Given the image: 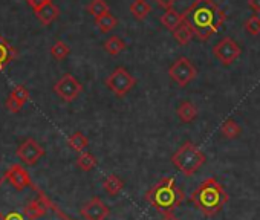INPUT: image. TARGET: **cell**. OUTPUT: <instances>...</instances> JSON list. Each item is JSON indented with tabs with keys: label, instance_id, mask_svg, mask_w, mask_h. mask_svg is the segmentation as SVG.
<instances>
[{
	"label": "cell",
	"instance_id": "obj_30",
	"mask_svg": "<svg viewBox=\"0 0 260 220\" xmlns=\"http://www.w3.org/2000/svg\"><path fill=\"white\" fill-rule=\"evenodd\" d=\"M156 2H158V5L161 7V8H164V10H172V7L175 5V2H176V0H156Z\"/></svg>",
	"mask_w": 260,
	"mask_h": 220
},
{
	"label": "cell",
	"instance_id": "obj_26",
	"mask_svg": "<svg viewBox=\"0 0 260 220\" xmlns=\"http://www.w3.org/2000/svg\"><path fill=\"white\" fill-rule=\"evenodd\" d=\"M71 54V48H69V45H66L64 42H61V40H58V42H55L54 43V46L51 48V55L55 58V60H64L68 55Z\"/></svg>",
	"mask_w": 260,
	"mask_h": 220
},
{
	"label": "cell",
	"instance_id": "obj_18",
	"mask_svg": "<svg viewBox=\"0 0 260 220\" xmlns=\"http://www.w3.org/2000/svg\"><path fill=\"white\" fill-rule=\"evenodd\" d=\"M150 11H152V7L147 0H134V2L130 4V13H132V16L137 20H144Z\"/></svg>",
	"mask_w": 260,
	"mask_h": 220
},
{
	"label": "cell",
	"instance_id": "obj_17",
	"mask_svg": "<svg viewBox=\"0 0 260 220\" xmlns=\"http://www.w3.org/2000/svg\"><path fill=\"white\" fill-rule=\"evenodd\" d=\"M124 188V180L121 177H118L116 174H109L104 177L103 180V190L109 194V196H116L121 193V190Z\"/></svg>",
	"mask_w": 260,
	"mask_h": 220
},
{
	"label": "cell",
	"instance_id": "obj_35",
	"mask_svg": "<svg viewBox=\"0 0 260 220\" xmlns=\"http://www.w3.org/2000/svg\"><path fill=\"white\" fill-rule=\"evenodd\" d=\"M69 220H71V218H69Z\"/></svg>",
	"mask_w": 260,
	"mask_h": 220
},
{
	"label": "cell",
	"instance_id": "obj_22",
	"mask_svg": "<svg viewBox=\"0 0 260 220\" xmlns=\"http://www.w3.org/2000/svg\"><path fill=\"white\" fill-rule=\"evenodd\" d=\"M68 145H69L74 152L83 153V152H86V149L89 147V139H87L81 132H75V133H72V135L69 136Z\"/></svg>",
	"mask_w": 260,
	"mask_h": 220
},
{
	"label": "cell",
	"instance_id": "obj_20",
	"mask_svg": "<svg viewBox=\"0 0 260 220\" xmlns=\"http://www.w3.org/2000/svg\"><path fill=\"white\" fill-rule=\"evenodd\" d=\"M161 22H162V25H164L169 31L173 32V31L182 23V14H179V13L175 11V10H169V11H166V13L162 14Z\"/></svg>",
	"mask_w": 260,
	"mask_h": 220
},
{
	"label": "cell",
	"instance_id": "obj_31",
	"mask_svg": "<svg viewBox=\"0 0 260 220\" xmlns=\"http://www.w3.org/2000/svg\"><path fill=\"white\" fill-rule=\"evenodd\" d=\"M248 7L254 13H260V0H248Z\"/></svg>",
	"mask_w": 260,
	"mask_h": 220
},
{
	"label": "cell",
	"instance_id": "obj_14",
	"mask_svg": "<svg viewBox=\"0 0 260 220\" xmlns=\"http://www.w3.org/2000/svg\"><path fill=\"white\" fill-rule=\"evenodd\" d=\"M176 115L181 123L188 124L198 118V107L191 101H182L176 108Z\"/></svg>",
	"mask_w": 260,
	"mask_h": 220
},
{
	"label": "cell",
	"instance_id": "obj_25",
	"mask_svg": "<svg viewBox=\"0 0 260 220\" xmlns=\"http://www.w3.org/2000/svg\"><path fill=\"white\" fill-rule=\"evenodd\" d=\"M124 49H125V43H124L119 37H116V35H112V37H109V39L104 42V51H106L109 55H112V57L121 54Z\"/></svg>",
	"mask_w": 260,
	"mask_h": 220
},
{
	"label": "cell",
	"instance_id": "obj_3",
	"mask_svg": "<svg viewBox=\"0 0 260 220\" xmlns=\"http://www.w3.org/2000/svg\"><path fill=\"white\" fill-rule=\"evenodd\" d=\"M144 199L159 214L175 212V209L184 202L185 193L176 185L175 177H162L144 194Z\"/></svg>",
	"mask_w": 260,
	"mask_h": 220
},
{
	"label": "cell",
	"instance_id": "obj_1",
	"mask_svg": "<svg viewBox=\"0 0 260 220\" xmlns=\"http://www.w3.org/2000/svg\"><path fill=\"white\" fill-rule=\"evenodd\" d=\"M226 16L214 0H194L182 13V22H185L194 39L205 42L214 35L225 23Z\"/></svg>",
	"mask_w": 260,
	"mask_h": 220
},
{
	"label": "cell",
	"instance_id": "obj_21",
	"mask_svg": "<svg viewBox=\"0 0 260 220\" xmlns=\"http://www.w3.org/2000/svg\"><path fill=\"white\" fill-rule=\"evenodd\" d=\"M173 35H175L176 42H178L179 45H182V46L188 45V43L194 39V34H193L191 28H190L185 22H182V23L173 31Z\"/></svg>",
	"mask_w": 260,
	"mask_h": 220
},
{
	"label": "cell",
	"instance_id": "obj_16",
	"mask_svg": "<svg viewBox=\"0 0 260 220\" xmlns=\"http://www.w3.org/2000/svg\"><path fill=\"white\" fill-rule=\"evenodd\" d=\"M16 57H17V51L0 35V70H4Z\"/></svg>",
	"mask_w": 260,
	"mask_h": 220
},
{
	"label": "cell",
	"instance_id": "obj_9",
	"mask_svg": "<svg viewBox=\"0 0 260 220\" xmlns=\"http://www.w3.org/2000/svg\"><path fill=\"white\" fill-rule=\"evenodd\" d=\"M16 153H17V158L26 165H36L45 156L43 147L36 139H31V138L22 142Z\"/></svg>",
	"mask_w": 260,
	"mask_h": 220
},
{
	"label": "cell",
	"instance_id": "obj_5",
	"mask_svg": "<svg viewBox=\"0 0 260 220\" xmlns=\"http://www.w3.org/2000/svg\"><path fill=\"white\" fill-rule=\"evenodd\" d=\"M137 84V80L130 75L124 67H116L107 78L106 86L112 90L118 98H124Z\"/></svg>",
	"mask_w": 260,
	"mask_h": 220
},
{
	"label": "cell",
	"instance_id": "obj_28",
	"mask_svg": "<svg viewBox=\"0 0 260 220\" xmlns=\"http://www.w3.org/2000/svg\"><path fill=\"white\" fill-rule=\"evenodd\" d=\"M245 31L249 35H258L260 34V17L258 16H251L245 22Z\"/></svg>",
	"mask_w": 260,
	"mask_h": 220
},
{
	"label": "cell",
	"instance_id": "obj_34",
	"mask_svg": "<svg viewBox=\"0 0 260 220\" xmlns=\"http://www.w3.org/2000/svg\"><path fill=\"white\" fill-rule=\"evenodd\" d=\"M0 220H7V215L4 212H0Z\"/></svg>",
	"mask_w": 260,
	"mask_h": 220
},
{
	"label": "cell",
	"instance_id": "obj_12",
	"mask_svg": "<svg viewBox=\"0 0 260 220\" xmlns=\"http://www.w3.org/2000/svg\"><path fill=\"white\" fill-rule=\"evenodd\" d=\"M28 99H29L28 89L25 86H20L19 84V86H16L11 90V93L8 96V99H7V108L10 110L11 114H17V112H20V110L23 108V105L28 102Z\"/></svg>",
	"mask_w": 260,
	"mask_h": 220
},
{
	"label": "cell",
	"instance_id": "obj_23",
	"mask_svg": "<svg viewBox=\"0 0 260 220\" xmlns=\"http://www.w3.org/2000/svg\"><path fill=\"white\" fill-rule=\"evenodd\" d=\"M75 164H77V167H78L80 170H83V171H90V170H93V168L98 165V159H96L92 153L83 152V153L78 155Z\"/></svg>",
	"mask_w": 260,
	"mask_h": 220
},
{
	"label": "cell",
	"instance_id": "obj_6",
	"mask_svg": "<svg viewBox=\"0 0 260 220\" xmlns=\"http://www.w3.org/2000/svg\"><path fill=\"white\" fill-rule=\"evenodd\" d=\"M169 75L170 78L179 86V87H185L188 86L198 75L196 72V67L193 66V63L185 58V57H181L178 58L169 69Z\"/></svg>",
	"mask_w": 260,
	"mask_h": 220
},
{
	"label": "cell",
	"instance_id": "obj_2",
	"mask_svg": "<svg viewBox=\"0 0 260 220\" xmlns=\"http://www.w3.org/2000/svg\"><path fill=\"white\" fill-rule=\"evenodd\" d=\"M230 196L216 177H207L199 184V187L191 193L190 202L205 215L214 217L228 203Z\"/></svg>",
	"mask_w": 260,
	"mask_h": 220
},
{
	"label": "cell",
	"instance_id": "obj_19",
	"mask_svg": "<svg viewBox=\"0 0 260 220\" xmlns=\"http://www.w3.org/2000/svg\"><path fill=\"white\" fill-rule=\"evenodd\" d=\"M220 133L226 139H236L242 135V127L234 121L233 118H228L222 126H220Z\"/></svg>",
	"mask_w": 260,
	"mask_h": 220
},
{
	"label": "cell",
	"instance_id": "obj_13",
	"mask_svg": "<svg viewBox=\"0 0 260 220\" xmlns=\"http://www.w3.org/2000/svg\"><path fill=\"white\" fill-rule=\"evenodd\" d=\"M51 203L48 202V199L45 196H40L39 199L29 202L25 208H23V215L26 217V220H36L42 215L46 214L48 211V206Z\"/></svg>",
	"mask_w": 260,
	"mask_h": 220
},
{
	"label": "cell",
	"instance_id": "obj_33",
	"mask_svg": "<svg viewBox=\"0 0 260 220\" xmlns=\"http://www.w3.org/2000/svg\"><path fill=\"white\" fill-rule=\"evenodd\" d=\"M161 220H179V218L175 215V212H162Z\"/></svg>",
	"mask_w": 260,
	"mask_h": 220
},
{
	"label": "cell",
	"instance_id": "obj_4",
	"mask_svg": "<svg viewBox=\"0 0 260 220\" xmlns=\"http://www.w3.org/2000/svg\"><path fill=\"white\" fill-rule=\"evenodd\" d=\"M207 162V156L201 152L198 145H194L191 141L184 142L173 155H172V164L185 176L191 177L196 174V171Z\"/></svg>",
	"mask_w": 260,
	"mask_h": 220
},
{
	"label": "cell",
	"instance_id": "obj_8",
	"mask_svg": "<svg viewBox=\"0 0 260 220\" xmlns=\"http://www.w3.org/2000/svg\"><path fill=\"white\" fill-rule=\"evenodd\" d=\"M54 92L66 102L75 101L78 98V95L83 92V86L81 83L71 74L63 75L54 86Z\"/></svg>",
	"mask_w": 260,
	"mask_h": 220
},
{
	"label": "cell",
	"instance_id": "obj_10",
	"mask_svg": "<svg viewBox=\"0 0 260 220\" xmlns=\"http://www.w3.org/2000/svg\"><path fill=\"white\" fill-rule=\"evenodd\" d=\"M80 214L84 217V220H106V217L110 214V209L100 197H92L86 205H83Z\"/></svg>",
	"mask_w": 260,
	"mask_h": 220
},
{
	"label": "cell",
	"instance_id": "obj_7",
	"mask_svg": "<svg viewBox=\"0 0 260 220\" xmlns=\"http://www.w3.org/2000/svg\"><path fill=\"white\" fill-rule=\"evenodd\" d=\"M242 54L240 46L230 37L222 39L213 46V55L222 66H230L233 64Z\"/></svg>",
	"mask_w": 260,
	"mask_h": 220
},
{
	"label": "cell",
	"instance_id": "obj_11",
	"mask_svg": "<svg viewBox=\"0 0 260 220\" xmlns=\"http://www.w3.org/2000/svg\"><path fill=\"white\" fill-rule=\"evenodd\" d=\"M5 179H8L11 182V185L19 191H23L25 188H28L32 184L31 177H29V173L20 164H13L8 168V171L5 174Z\"/></svg>",
	"mask_w": 260,
	"mask_h": 220
},
{
	"label": "cell",
	"instance_id": "obj_29",
	"mask_svg": "<svg viewBox=\"0 0 260 220\" xmlns=\"http://www.w3.org/2000/svg\"><path fill=\"white\" fill-rule=\"evenodd\" d=\"M28 2V5L36 11V10H39L40 7H43L45 4H49V2H52V0H26Z\"/></svg>",
	"mask_w": 260,
	"mask_h": 220
},
{
	"label": "cell",
	"instance_id": "obj_24",
	"mask_svg": "<svg viewBox=\"0 0 260 220\" xmlns=\"http://www.w3.org/2000/svg\"><path fill=\"white\" fill-rule=\"evenodd\" d=\"M95 25H96V28H98L101 32L106 34V32H110L113 28H116L118 20H116L115 16H112L110 13H107V14H103V16L96 17V19H95Z\"/></svg>",
	"mask_w": 260,
	"mask_h": 220
},
{
	"label": "cell",
	"instance_id": "obj_15",
	"mask_svg": "<svg viewBox=\"0 0 260 220\" xmlns=\"http://www.w3.org/2000/svg\"><path fill=\"white\" fill-rule=\"evenodd\" d=\"M36 16L43 25H51L54 20L58 19L60 10L52 2H49V4H45L43 7H40L39 10H36Z\"/></svg>",
	"mask_w": 260,
	"mask_h": 220
},
{
	"label": "cell",
	"instance_id": "obj_27",
	"mask_svg": "<svg viewBox=\"0 0 260 220\" xmlns=\"http://www.w3.org/2000/svg\"><path fill=\"white\" fill-rule=\"evenodd\" d=\"M87 11H89V14H92L96 19V17L109 13V5L104 2V0H92V2L87 5Z\"/></svg>",
	"mask_w": 260,
	"mask_h": 220
},
{
	"label": "cell",
	"instance_id": "obj_32",
	"mask_svg": "<svg viewBox=\"0 0 260 220\" xmlns=\"http://www.w3.org/2000/svg\"><path fill=\"white\" fill-rule=\"evenodd\" d=\"M7 220H26V217L23 215V212H10L7 215Z\"/></svg>",
	"mask_w": 260,
	"mask_h": 220
}]
</instances>
